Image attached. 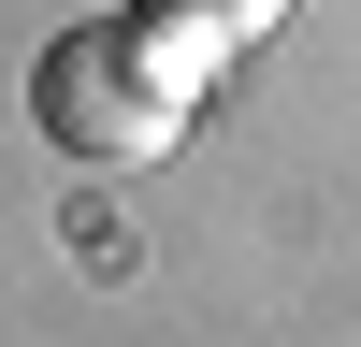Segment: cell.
I'll list each match as a JSON object with an SVG mask.
<instances>
[{
	"instance_id": "obj_1",
	"label": "cell",
	"mask_w": 361,
	"mask_h": 347,
	"mask_svg": "<svg viewBox=\"0 0 361 347\" xmlns=\"http://www.w3.org/2000/svg\"><path fill=\"white\" fill-rule=\"evenodd\" d=\"M202 87H217V58L159 44L130 15H87V29H58L29 58V130L58 159H87V174H145V159H173V130H188Z\"/></svg>"
},
{
	"instance_id": "obj_2",
	"label": "cell",
	"mask_w": 361,
	"mask_h": 347,
	"mask_svg": "<svg viewBox=\"0 0 361 347\" xmlns=\"http://www.w3.org/2000/svg\"><path fill=\"white\" fill-rule=\"evenodd\" d=\"M116 15H130V29H159V44H188V58H217V73H231V58H246L260 29L289 15V0H116Z\"/></svg>"
}]
</instances>
